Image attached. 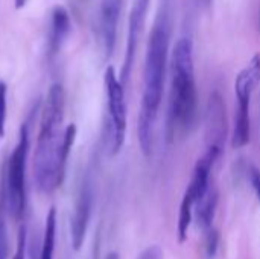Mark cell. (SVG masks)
<instances>
[{
    "instance_id": "obj_7",
    "label": "cell",
    "mask_w": 260,
    "mask_h": 259,
    "mask_svg": "<svg viewBox=\"0 0 260 259\" xmlns=\"http://www.w3.org/2000/svg\"><path fill=\"white\" fill-rule=\"evenodd\" d=\"M93 202H94L93 180H91L90 174H87V177L84 179V182L79 188V194H78V198L75 203V211H73L72 224H70L72 246L76 252L81 250V247L85 241L91 212H93Z\"/></svg>"
},
{
    "instance_id": "obj_10",
    "label": "cell",
    "mask_w": 260,
    "mask_h": 259,
    "mask_svg": "<svg viewBox=\"0 0 260 259\" xmlns=\"http://www.w3.org/2000/svg\"><path fill=\"white\" fill-rule=\"evenodd\" d=\"M227 134V121H225V105L218 92L212 93L207 104L206 113V137L207 148H216L222 153L224 139Z\"/></svg>"
},
{
    "instance_id": "obj_16",
    "label": "cell",
    "mask_w": 260,
    "mask_h": 259,
    "mask_svg": "<svg viewBox=\"0 0 260 259\" xmlns=\"http://www.w3.org/2000/svg\"><path fill=\"white\" fill-rule=\"evenodd\" d=\"M6 208L5 192L2 194L0 200V259H9V243H8V231L5 223V214L3 209Z\"/></svg>"
},
{
    "instance_id": "obj_1",
    "label": "cell",
    "mask_w": 260,
    "mask_h": 259,
    "mask_svg": "<svg viewBox=\"0 0 260 259\" xmlns=\"http://www.w3.org/2000/svg\"><path fill=\"white\" fill-rule=\"evenodd\" d=\"M66 93L61 84H53L46 96L34 154V180L37 189L49 195L64 182L67 162L76 140V125L64 127Z\"/></svg>"
},
{
    "instance_id": "obj_15",
    "label": "cell",
    "mask_w": 260,
    "mask_h": 259,
    "mask_svg": "<svg viewBox=\"0 0 260 259\" xmlns=\"http://www.w3.org/2000/svg\"><path fill=\"white\" fill-rule=\"evenodd\" d=\"M55 238H56V211H55V208H50V211L46 217L44 237H43L40 259H53Z\"/></svg>"
},
{
    "instance_id": "obj_9",
    "label": "cell",
    "mask_w": 260,
    "mask_h": 259,
    "mask_svg": "<svg viewBox=\"0 0 260 259\" xmlns=\"http://www.w3.org/2000/svg\"><path fill=\"white\" fill-rule=\"evenodd\" d=\"M122 3L123 0H102L99 6L98 32H99V40H101V44L107 58L111 56L114 46H116Z\"/></svg>"
},
{
    "instance_id": "obj_25",
    "label": "cell",
    "mask_w": 260,
    "mask_h": 259,
    "mask_svg": "<svg viewBox=\"0 0 260 259\" xmlns=\"http://www.w3.org/2000/svg\"><path fill=\"white\" fill-rule=\"evenodd\" d=\"M259 18H260V17H259ZM259 24H260V20H259Z\"/></svg>"
},
{
    "instance_id": "obj_14",
    "label": "cell",
    "mask_w": 260,
    "mask_h": 259,
    "mask_svg": "<svg viewBox=\"0 0 260 259\" xmlns=\"http://www.w3.org/2000/svg\"><path fill=\"white\" fill-rule=\"evenodd\" d=\"M193 208L195 202L192 195L186 191L180 205V214H178V223H177V232H178V241L184 243L187 240V232L193 218Z\"/></svg>"
},
{
    "instance_id": "obj_19",
    "label": "cell",
    "mask_w": 260,
    "mask_h": 259,
    "mask_svg": "<svg viewBox=\"0 0 260 259\" xmlns=\"http://www.w3.org/2000/svg\"><path fill=\"white\" fill-rule=\"evenodd\" d=\"M24 249H26V226L21 224L17 235V250L12 259H24Z\"/></svg>"
},
{
    "instance_id": "obj_3",
    "label": "cell",
    "mask_w": 260,
    "mask_h": 259,
    "mask_svg": "<svg viewBox=\"0 0 260 259\" xmlns=\"http://www.w3.org/2000/svg\"><path fill=\"white\" fill-rule=\"evenodd\" d=\"M172 82L169 101V128L190 130L197 119V82L193 67V43L189 37L177 40L171 61Z\"/></svg>"
},
{
    "instance_id": "obj_18",
    "label": "cell",
    "mask_w": 260,
    "mask_h": 259,
    "mask_svg": "<svg viewBox=\"0 0 260 259\" xmlns=\"http://www.w3.org/2000/svg\"><path fill=\"white\" fill-rule=\"evenodd\" d=\"M206 252L209 258H213L218 252V246H219V234L212 227L210 231L206 232Z\"/></svg>"
},
{
    "instance_id": "obj_17",
    "label": "cell",
    "mask_w": 260,
    "mask_h": 259,
    "mask_svg": "<svg viewBox=\"0 0 260 259\" xmlns=\"http://www.w3.org/2000/svg\"><path fill=\"white\" fill-rule=\"evenodd\" d=\"M6 84L0 79V139H3L6 133Z\"/></svg>"
},
{
    "instance_id": "obj_20",
    "label": "cell",
    "mask_w": 260,
    "mask_h": 259,
    "mask_svg": "<svg viewBox=\"0 0 260 259\" xmlns=\"http://www.w3.org/2000/svg\"><path fill=\"white\" fill-rule=\"evenodd\" d=\"M163 258V252L158 246H149L148 249H145L137 259H161Z\"/></svg>"
},
{
    "instance_id": "obj_23",
    "label": "cell",
    "mask_w": 260,
    "mask_h": 259,
    "mask_svg": "<svg viewBox=\"0 0 260 259\" xmlns=\"http://www.w3.org/2000/svg\"><path fill=\"white\" fill-rule=\"evenodd\" d=\"M105 259H120V258H119V253H116V252H110V253L105 256Z\"/></svg>"
},
{
    "instance_id": "obj_11",
    "label": "cell",
    "mask_w": 260,
    "mask_h": 259,
    "mask_svg": "<svg viewBox=\"0 0 260 259\" xmlns=\"http://www.w3.org/2000/svg\"><path fill=\"white\" fill-rule=\"evenodd\" d=\"M221 156V151L216 150V148H207L206 153L198 159L195 168H193V174H192V179H190V183L187 186V192L192 195L195 205L209 192V189L212 188V183H210V174H212V169H213V165L215 162L219 159Z\"/></svg>"
},
{
    "instance_id": "obj_2",
    "label": "cell",
    "mask_w": 260,
    "mask_h": 259,
    "mask_svg": "<svg viewBox=\"0 0 260 259\" xmlns=\"http://www.w3.org/2000/svg\"><path fill=\"white\" fill-rule=\"evenodd\" d=\"M169 43L171 26L168 21V15L163 14L157 18L151 31L143 69V95L137 122V134L140 148L145 156H149L152 151L154 127L165 89Z\"/></svg>"
},
{
    "instance_id": "obj_5",
    "label": "cell",
    "mask_w": 260,
    "mask_h": 259,
    "mask_svg": "<svg viewBox=\"0 0 260 259\" xmlns=\"http://www.w3.org/2000/svg\"><path fill=\"white\" fill-rule=\"evenodd\" d=\"M260 82V53H256L250 63L239 72L235 81V93L238 98V110L235 114V128L232 136L233 148L239 150L250 143L251 118L250 107L254 90Z\"/></svg>"
},
{
    "instance_id": "obj_12",
    "label": "cell",
    "mask_w": 260,
    "mask_h": 259,
    "mask_svg": "<svg viewBox=\"0 0 260 259\" xmlns=\"http://www.w3.org/2000/svg\"><path fill=\"white\" fill-rule=\"evenodd\" d=\"M72 31V21L67 9L64 6H55L52 11V23H50V35H49V55L55 56L66 40L69 38Z\"/></svg>"
},
{
    "instance_id": "obj_24",
    "label": "cell",
    "mask_w": 260,
    "mask_h": 259,
    "mask_svg": "<svg viewBox=\"0 0 260 259\" xmlns=\"http://www.w3.org/2000/svg\"><path fill=\"white\" fill-rule=\"evenodd\" d=\"M200 2H201V5H203L204 8H209V6H210V2H212V0H200Z\"/></svg>"
},
{
    "instance_id": "obj_21",
    "label": "cell",
    "mask_w": 260,
    "mask_h": 259,
    "mask_svg": "<svg viewBox=\"0 0 260 259\" xmlns=\"http://www.w3.org/2000/svg\"><path fill=\"white\" fill-rule=\"evenodd\" d=\"M250 182H251V186L257 195V200L260 203V169L257 168H251L250 171Z\"/></svg>"
},
{
    "instance_id": "obj_13",
    "label": "cell",
    "mask_w": 260,
    "mask_h": 259,
    "mask_svg": "<svg viewBox=\"0 0 260 259\" xmlns=\"http://www.w3.org/2000/svg\"><path fill=\"white\" fill-rule=\"evenodd\" d=\"M218 208V191L212 186L209 192L195 205V218L203 231H210Z\"/></svg>"
},
{
    "instance_id": "obj_6",
    "label": "cell",
    "mask_w": 260,
    "mask_h": 259,
    "mask_svg": "<svg viewBox=\"0 0 260 259\" xmlns=\"http://www.w3.org/2000/svg\"><path fill=\"white\" fill-rule=\"evenodd\" d=\"M105 93H107V108L108 118L105 124V147L110 156H116L123 143L126 134V101L125 87L117 78L114 69L110 66L104 76Z\"/></svg>"
},
{
    "instance_id": "obj_8",
    "label": "cell",
    "mask_w": 260,
    "mask_h": 259,
    "mask_svg": "<svg viewBox=\"0 0 260 259\" xmlns=\"http://www.w3.org/2000/svg\"><path fill=\"white\" fill-rule=\"evenodd\" d=\"M151 0H133L131 12H129V21H128V37H126V50H125V60L120 70V82L123 87L128 84L131 70L136 60L137 44L140 41V35L146 24V15L149 9Z\"/></svg>"
},
{
    "instance_id": "obj_22",
    "label": "cell",
    "mask_w": 260,
    "mask_h": 259,
    "mask_svg": "<svg viewBox=\"0 0 260 259\" xmlns=\"http://www.w3.org/2000/svg\"><path fill=\"white\" fill-rule=\"evenodd\" d=\"M26 2H27V0H15V8H17V9H21V8L26 5Z\"/></svg>"
},
{
    "instance_id": "obj_4",
    "label": "cell",
    "mask_w": 260,
    "mask_h": 259,
    "mask_svg": "<svg viewBox=\"0 0 260 259\" xmlns=\"http://www.w3.org/2000/svg\"><path fill=\"white\" fill-rule=\"evenodd\" d=\"M30 118L21 125L18 142L8 159L6 180H5V200L6 209L15 221H21L26 208V163L29 154V128Z\"/></svg>"
}]
</instances>
